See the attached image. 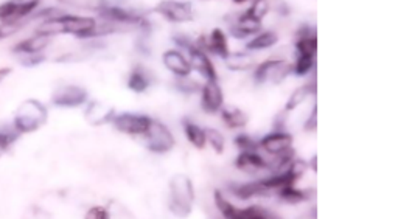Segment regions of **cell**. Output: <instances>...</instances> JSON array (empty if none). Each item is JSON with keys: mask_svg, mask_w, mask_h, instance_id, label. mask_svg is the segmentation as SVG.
I'll return each instance as SVG.
<instances>
[{"mask_svg": "<svg viewBox=\"0 0 398 219\" xmlns=\"http://www.w3.org/2000/svg\"><path fill=\"white\" fill-rule=\"evenodd\" d=\"M47 120H49V109H47V106L36 98H28L23 100L16 109L10 126L19 136L31 134V132H36L39 128L44 126Z\"/></svg>", "mask_w": 398, "mask_h": 219, "instance_id": "obj_1", "label": "cell"}, {"mask_svg": "<svg viewBox=\"0 0 398 219\" xmlns=\"http://www.w3.org/2000/svg\"><path fill=\"white\" fill-rule=\"evenodd\" d=\"M194 189L192 181L184 174H177L170 182V210L177 218H187L192 213Z\"/></svg>", "mask_w": 398, "mask_h": 219, "instance_id": "obj_2", "label": "cell"}, {"mask_svg": "<svg viewBox=\"0 0 398 219\" xmlns=\"http://www.w3.org/2000/svg\"><path fill=\"white\" fill-rule=\"evenodd\" d=\"M41 4L36 2H8L0 4V22H30Z\"/></svg>", "mask_w": 398, "mask_h": 219, "instance_id": "obj_3", "label": "cell"}, {"mask_svg": "<svg viewBox=\"0 0 398 219\" xmlns=\"http://www.w3.org/2000/svg\"><path fill=\"white\" fill-rule=\"evenodd\" d=\"M145 136L148 140V148H150V151L158 154L171 151L176 143L171 131L165 126V124L158 120H151V126Z\"/></svg>", "mask_w": 398, "mask_h": 219, "instance_id": "obj_4", "label": "cell"}, {"mask_svg": "<svg viewBox=\"0 0 398 219\" xmlns=\"http://www.w3.org/2000/svg\"><path fill=\"white\" fill-rule=\"evenodd\" d=\"M86 101H88V92L75 84L59 85L52 95V103L58 107H78Z\"/></svg>", "mask_w": 398, "mask_h": 219, "instance_id": "obj_5", "label": "cell"}, {"mask_svg": "<svg viewBox=\"0 0 398 219\" xmlns=\"http://www.w3.org/2000/svg\"><path fill=\"white\" fill-rule=\"evenodd\" d=\"M114 126L124 134L131 136H139V134H146L148 129L151 126V119L146 115L140 114H120L112 119Z\"/></svg>", "mask_w": 398, "mask_h": 219, "instance_id": "obj_6", "label": "cell"}, {"mask_svg": "<svg viewBox=\"0 0 398 219\" xmlns=\"http://www.w3.org/2000/svg\"><path fill=\"white\" fill-rule=\"evenodd\" d=\"M50 42L52 37L35 31L33 35L21 39L19 42H16L11 47V52L16 54V57H36V54H42L47 47L50 45Z\"/></svg>", "mask_w": 398, "mask_h": 219, "instance_id": "obj_7", "label": "cell"}, {"mask_svg": "<svg viewBox=\"0 0 398 219\" xmlns=\"http://www.w3.org/2000/svg\"><path fill=\"white\" fill-rule=\"evenodd\" d=\"M291 66L286 64L283 59H269L264 61L257 67L255 70V80L257 83H264V81H274L280 83L283 78L290 73Z\"/></svg>", "mask_w": 398, "mask_h": 219, "instance_id": "obj_8", "label": "cell"}, {"mask_svg": "<svg viewBox=\"0 0 398 219\" xmlns=\"http://www.w3.org/2000/svg\"><path fill=\"white\" fill-rule=\"evenodd\" d=\"M224 97L223 90L216 81H207V84L202 88L201 92V105L202 109L209 114H216L223 109Z\"/></svg>", "mask_w": 398, "mask_h": 219, "instance_id": "obj_9", "label": "cell"}, {"mask_svg": "<svg viewBox=\"0 0 398 219\" xmlns=\"http://www.w3.org/2000/svg\"><path fill=\"white\" fill-rule=\"evenodd\" d=\"M291 143H293V137L288 134V132L276 131L264 137L260 142V146L272 155H280L286 153L288 150H291Z\"/></svg>", "mask_w": 398, "mask_h": 219, "instance_id": "obj_10", "label": "cell"}, {"mask_svg": "<svg viewBox=\"0 0 398 219\" xmlns=\"http://www.w3.org/2000/svg\"><path fill=\"white\" fill-rule=\"evenodd\" d=\"M159 11L165 16L171 22H189L193 18V10L190 4L185 2H173V0H167L159 5Z\"/></svg>", "mask_w": 398, "mask_h": 219, "instance_id": "obj_11", "label": "cell"}, {"mask_svg": "<svg viewBox=\"0 0 398 219\" xmlns=\"http://www.w3.org/2000/svg\"><path fill=\"white\" fill-rule=\"evenodd\" d=\"M189 53H190V61H189L190 66L193 69H197L207 81H216L218 78L216 70L212 59L207 57V53L202 49H198V47H193L192 50H189Z\"/></svg>", "mask_w": 398, "mask_h": 219, "instance_id": "obj_12", "label": "cell"}, {"mask_svg": "<svg viewBox=\"0 0 398 219\" xmlns=\"http://www.w3.org/2000/svg\"><path fill=\"white\" fill-rule=\"evenodd\" d=\"M163 66H165L171 73H175L179 78H187L192 72V66L181 52L177 50H167L162 57Z\"/></svg>", "mask_w": 398, "mask_h": 219, "instance_id": "obj_13", "label": "cell"}, {"mask_svg": "<svg viewBox=\"0 0 398 219\" xmlns=\"http://www.w3.org/2000/svg\"><path fill=\"white\" fill-rule=\"evenodd\" d=\"M235 165L238 170L245 171V173H257V171L268 168V163L264 162V159L262 158L260 154H257L255 151H245L241 153L237 160H235Z\"/></svg>", "mask_w": 398, "mask_h": 219, "instance_id": "obj_14", "label": "cell"}, {"mask_svg": "<svg viewBox=\"0 0 398 219\" xmlns=\"http://www.w3.org/2000/svg\"><path fill=\"white\" fill-rule=\"evenodd\" d=\"M207 49L218 54L221 58H228L230 52H229V45H228V36H226L224 31L221 28H215L212 33L209 36V42H207Z\"/></svg>", "mask_w": 398, "mask_h": 219, "instance_id": "obj_15", "label": "cell"}, {"mask_svg": "<svg viewBox=\"0 0 398 219\" xmlns=\"http://www.w3.org/2000/svg\"><path fill=\"white\" fill-rule=\"evenodd\" d=\"M268 189L263 185L262 181H257V182H247L243 185H238L237 189H233V193H235V196H238L240 199H251L255 196H267L268 194Z\"/></svg>", "mask_w": 398, "mask_h": 219, "instance_id": "obj_16", "label": "cell"}, {"mask_svg": "<svg viewBox=\"0 0 398 219\" xmlns=\"http://www.w3.org/2000/svg\"><path fill=\"white\" fill-rule=\"evenodd\" d=\"M101 16L109 22H123V23H131V22H137L139 16L131 13L124 8L120 6H107L101 10Z\"/></svg>", "mask_w": 398, "mask_h": 219, "instance_id": "obj_17", "label": "cell"}, {"mask_svg": "<svg viewBox=\"0 0 398 219\" xmlns=\"http://www.w3.org/2000/svg\"><path fill=\"white\" fill-rule=\"evenodd\" d=\"M279 41V36L274 31H260L259 35L252 37L251 41L247 42V50H264L271 49L272 45H276Z\"/></svg>", "mask_w": 398, "mask_h": 219, "instance_id": "obj_18", "label": "cell"}, {"mask_svg": "<svg viewBox=\"0 0 398 219\" xmlns=\"http://www.w3.org/2000/svg\"><path fill=\"white\" fill-rule=\"evenodd\" d=\"M223 120L226 123V126L230 128V129H240L246 126L247 123V115L241 111V109H224L223 111Z\"/></svg>", "mask_w": 398, "mask_h": 219, "instance_id": "obj_19", "label": "cell"}, {"mask_svg": "<svg viewBox=\"0 0 398 219\" xmlns=\"http://www.w3.org/2000/svg\"><path fill=\"white\" fill-rule=\"evenodd\" d=\"M184 129H185V136L187 138H189V142L193 145V146H197L199 148V150H202V148L206 146V131L199 128L198 124H194V123H190V122H185L184 123Z\"/></svg>", "mask_w": 398, "mask_h": 219, "instance_id": "obj_20", "label": "cell"}, {"mask_svg": "<svg viewBox=\"0 0 398 219\" xmlns=\"http://www.w3.org/2000/svg\"><path fill=\"white\" fill-rule=\"evenodd\" d=\"M316 92V85L315 84H305V85H300L299 89H295L293 92V95L290 97L286 103V111H293V109L299 107L303 101H305L311 93Z\"/></svg>", "mask_w": 398, "mask_h": 219, "instance_id": "obj_21", "label": "cell"}, {"mask_svg": "<svg viewBox=\"0 0 398 219\" xmlns=\"http://www.w3.org/2000/svg\"><path fill=\"white\" fill-rule=\"evenodd\" d=\"M86 117H88V120L90 123L101 124V123H106V122L114 119V109L109 107V109H105L103 112H100L98 103H92L90 107H89V111L86 112Z\"/></svg>", "mask_w": 398, "mask_h": 219, "instance_id": "obj_22", "label": "cell"}, {"mask_svg": "<svg viewBox=\"0 0 398 219\" xmlns=\"http://www.w3.org/2000/svg\"><path fill=\"white\" fill-rule=\"evenodd\" d=\"M128 85L132 92L142 93L148 89V85H150V80H148L145 72H142L140 69H136V70H132V73L128 80Z\"/></svg>", "mask_w": 398, "mask_h": 219, "instance_id": "obj_23", "label": "cell"}, {"mask_svg": "<svg viewBox=\"0 0 398 219\" xmlns=\"http://www.w3.org/2000/svg\"><path fill=\"white\" fill-rule=\"evenodd\" d=\"M19 134L11 126L8 129H0V158L11 150V146L19 140Z\"/></svg>", "mask_w": 398, "mask_h": 219, "instance_id": "obj_24", "label": "cell"}, {"mask_svg": "<svg viewBox=\"0 0 398 219\" xmlns=\"http://www.w3.org/2000/svg\"><path fill=\"white\" fill-rule=\"evenodd\" d=\"M280 198H282L288 204H299L308 199V194L302 190H298L294 185L291 187H283L280 189Z\"/></svg>", "mask_w": 398, "mask_h": 219, "instance_id": "obj_25", "label": "cell"}, {"mask_svg": "<svg viewBox=\"0 0 398 219\" xmlns=\"http://www.w3.org/2000/svg\"><path fill=\"white\" fill-rule=\"evenodd\" d=\"M226 62H228L229 69H232V70H247L252 66L251 57H247V54H245V53L229 54V57L226 58Z\"/></svg>", "mask_w": 398, "mask_h": 219, "instance_id": "obj_26", "label": "cell"}, {"mask_svg": "<svg viewBox=\"0 0 398 219\" xmlns=\"http://www.w3.org/2000/svg\"><path fill=\"white\" fill-rule=\"evenodd\" d=\"M313 66H315V57H311V54H298V61H295L293 70L295 75L303 76L313 69Z\"/></svg>", "mask_w": 398, "mask_h": 219, "instance_id": "obj_27", "label": "cell"}, {"mask_svg": "<svg viewBox=\"0 0 398 219\" xmlns=\"http://www.w3.org/2000/svg\"><path fill=\"white\" fill-rule=\"evenodd\" d=\"M206 142L210 143L216 154L224 153V137L220 131L206 129Z\"/></svg>", "mask_w": 398, "mask_h": 219, "instance_id": "obj_28", "label": "cell"}, {"mask_svg": "<svg viewBox=\"0 0 398 219\" xmlns=\"http://www.w3.org/2000/svg\"><path fill=\"white\" fill-rule=\"evenodd\" d=\"M25 27V22H0V41L14 36Z\"/></svg>", "mask_w": 398, "mask_h": 219, "instance_id": "obj_29", "label": "cell"}, {"mask_svg": "<svg viewBox=\"0 0 398 219\" xmlns=\"http://www.w3.org/2000/svg\"><path fill=\"white\" fill-rule=\"evenodd\" d=\"M235 145L240 148L241 153H245V151H255V148L259 146V145H255L254 140L249 137V136H238L235 138Z\"/></svg>", "mask_w": 398, "mask_h": 219, "instance_id": "obj_30", "label": "cell"}, {"mask_svg": "<svg viewBox=\"0 0 398 219\" xmlns=\"http://www.w3.org/2000/svg\"><path fill=\"white\" fill-rule=\"evenodd\" d=\"M84 219H109V213H107L106 208L95 206V207H90L88 210V213H86Z\"/></svg>", "mask_w": 398, "mask_h": 219, "instance_id": "obj_31", "label": "cell"}, {"mask_svg": "<svg viewBox=\"0 0 398 219\" xmlns=\"http://www.w3.org/2000/svg\"><path fill=\"white\" fill-rule=\"evenodd\" d=\"M316 124H317V109H313V114L308 119V122L305 123V129L307 131H315L316 129Z\"/></svg>", "mask_w": 398, "mask_h": 219, "instance_id": "obj_32", "label": "cell"}, {"mask_svg": "<svg viewBox=\"0 0 398 219\" xmlns=\"http://www.w3.org/2000/svg\"><path fill=\"white\" fill-rule=\"evenodd\" d=\"M11 69L10 67H0V83H4L6 76H10Z\"/></svg>", "mask_w": 398, "mask_h": 219, "instance_id": "obj_33", "label": "cell"}]
</instances>
